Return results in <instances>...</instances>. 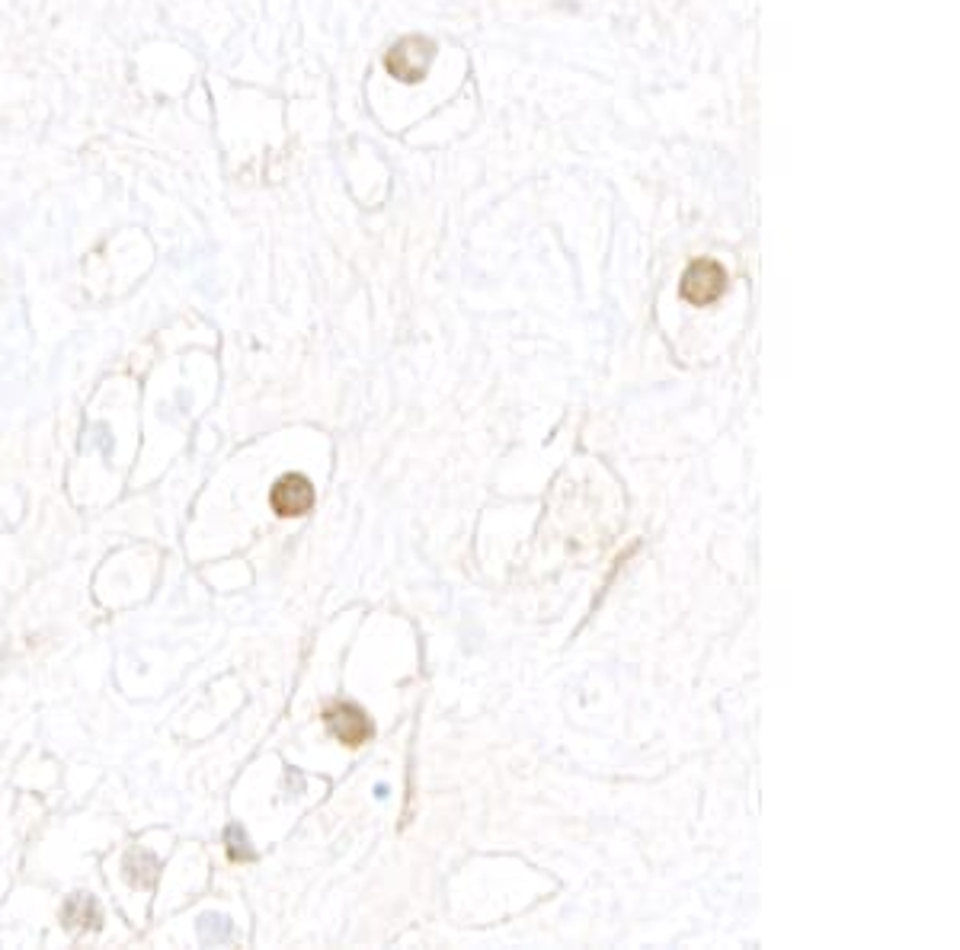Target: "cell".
<instances>
[{
	"instance_id": "1",
	"label": "cell",
	"mask_w": 960,
	"mask_h": 950,
	"mask_svg": "<svg viewBox=\"0 0 960 950\" xmlns=\"http://www.w3.org/2000/svg\"><path fill=\"white\" fill-rule=\"evenodd\" d=\"M432 58H436L432 39H427V36H403L400 42L391 46V52L384 54V68L400 83H417V80L427 78Z\"/></svg>"
},
{
	"instance_id": "2",
	"label": "cell",
	"mask_w": 960,
	"mask_h": 950,
	"mask_svg": "<svg viewBox=\"0 0 960 950\" xmlns=\"http://www.w3.org/2000/svg\"><path fill=\"white\" fill-rule=\"evenodd\" d=\"M682 298L689 301V304H711V301H718L720 294H723V289H727V272H723V266L714 263V260H694V263H689V269H686V276H682Z\"/></svg>"
},
{
	"instance_id": "3",
	"label": "cell",
	"mask_w": 960,
	"mask_h": 950,
	"mask_svg": "<svg viewBox=\"0 0 960 950\" xmlns=\"http://www.w3.org/2000/svg\"><path fill=\"white\" fill-rule=\"evenodd\" d=\"M323 723H327V730L340 739L343 746H362V742H369L374 733L369 713L362 711L359 704H352V701L330 704V708L323 711Z\"/></svg>"
},
{
	"instance_id": "4",
	"label": "cell",
	"mask_w": 960,
	"mask_h": 950,
	"mask_svg": "<svg viewBox=\"0 0 960 950\" xmlns=\"http://www.w3.org/2000/svg\"><path fill=\"white\" fill-rule=\"evenodd\" d=\"M269 502H272L276 516H282V519L308 516L314 509V487H311V480L304 474L279 477L272 493H269Z\"/></svg>"
},
{
	"instance_id": "5",
	"label": "cell",
	"mask_w": 960,
	"mask_h": 950,
	"mask_svg": "<svg viewBox=\"0 0 960 950\" xmlns=\"http://www.w3.org/2000/svg\"><path fill=\"white\" fill-rule=\"evenodd\" d=\"M61 919H64V928L68 931H97L100 922H103V912H100V902L87 893H74V897L64 899V909H61Z\"/></svg>"
},
{
	"instance_id": "6",
	"label": "cell",
	"mask_w": 960,
	"mask_h": 950,
	"mask_svg": "<svg viewBox=\"0 0 960 950\" xmlns=\"http://www.w3.org/2000/svg\"><path fill=\"white\" fill-rule=\"evenodd\" d=\"M126 880L129 883H134V887H154L158 883V873H160V864L154 854H148V851H132L129 858H126Z\"/></svg>"
},
{
	"instance_id": "7",
	"label": "cell",
	"mask_w": 960,
	"mask_h": 950,
	"mask_svg": "<svg viewBox=\"0 0 960 950\" xmlns=\"http://www.w3.org/2000/svg\"><path fill=\"white\" fill-rule=\"evenodd\" d=\"M224 842H228V854H231V861H253V848H250V842H247V836H243L240 826H228Z\"/></svg>"
},
{
	"instance_id": "8",
	"label": "cell",
	"mask_w": 960,
	"mask_h": 950,
	"mask_svg": "<svg viewBox=\"0 0 960 950\" xmlns=\"http://www.w3.org/2000/svg\"><path fill=\"white\" fill-rule=\"evenodd\" d=\"M199 934H202V941H212V944L228 941V938H231V922H228L224 916H206V919L199 922Z\"/></svg>"
},
{
	"instance_id": "9",
	"label": "cell",
	"mask_w": 960,
	"mask_h": 950,
	"mask_svg": "<svg viewBox=\"0 0 960 950\" xmlns=\"http://www.w3.org/2000/svg\"><path fill=\"white\" fill-rule=\"evenodd\" d=\"M93 432H97V436H93L90 442H97V446L109 454V451H112V439H107V426H97Z\"/></svg>"
}]
</instances>
